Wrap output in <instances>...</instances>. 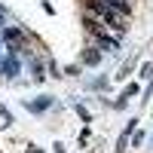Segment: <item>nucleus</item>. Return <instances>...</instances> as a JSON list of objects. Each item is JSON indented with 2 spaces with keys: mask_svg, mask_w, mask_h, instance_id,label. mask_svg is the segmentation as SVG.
Returning <instances> with one entry per match:
<instances>
[{
  "mask_svg": "<svg viewBox=\"0 0 153 153\" xmlns=\"http://www.w3.org/2000/svg\"><path fill=\"white\" fill-rule=\"evenodd\" d=\"M83 61H86V65H98V52H95V49H86V52H83Z\"/></svg>",
  "mask_w": 153,
  "mask_h": 153,
  "instance_id": "39448f33",
  "label": "nucleus"
},
{
  "mask_svg": "<svg viewBox=\"0 0 153 153\" xmlns=\"http://www.w3.org/2000/svg\"><path fill=\"white\" fill-rule=\"evenodd\" d=\"M9 126H12V117L9 113H0V129H9Z\"/></svg>",
  "mask_w": 153,
  "mask_h": 153,
  "instance_id": "423d86ee",
  "label": "nucleus"
},
{
  "mask_svg": "<svg viewBox=\"0 0 153 153\" xmlns=\"http://www.w3.org/2000/svg\"><path fill=\"white\" fill-rule=\"evenodd\" d=\"M83 25H86V31L92 34V37H104V34H107V31H104V25H98V19H95V16H89V12L83 16Z\"/></svg>",
  "mask_w": 153,
  "mask_h": 153,
  "instance_id": "f03ea898",
  "label": "nucleus"
},
{
  "mask_svg": "<svg viewBox=\"0 0 153 153\" xmlns=\"http://www.w3.org/2000/svg\"><path fill=\"white\" fill-rule=\"evenodd\" d=\"M16 71H19V65H16V58H9V61H3V74H6V76H16Z\"/></svg>",
  "mask_w": 153,
  "mask_h": 153,
  "instance_id": "20e7f679",
  "label": "nucleus"
},
{
  "mask_svg": "<svg viewBox=\"0 0 153 153\" xmlns=\"http://www.w3.org/2000/svg\"><path fill=\"white\" fill-rule=\"evenodd\" d=\"M43 76H46L43 68H40V65H34V80H43Z\"/></svg>",
  "mask_w": 153,
  "mask_h": 153,
  "instance_id": "6e6552de",
  "label": "nucleus"
},
{
  "mask_svg": "<svg viewBox=\"0 0 153 153\" xmlns=\"http://www.w3.org/2000/svg\"><path fill=\"white\" fill-rule=\"evenodd\" d=\"M49 104H52V98H40V101H28L25 107H28V110H34V113H43Z\"/></svg>",
  "mask_w": 153,
  "mask_h": 153,
  "instance_id": "7ed1b4c3",
  "label": "nucleus"
},
{
  "mask_svg": "<svg viewBox=\"0 0 153 153\" xmlns=\"http://www.w3.org/2000/svg\"><path fill=\"white\" fill-rule=\"evenodd\" d=\"M141 76H144V80H153V65H144V71H141Z\"/></svg>",
  "mask_w": 153,
  "mask_h": 153,
  "instance_id": "0eeeda50",
  "label": "nucleus"
},
{
  "mask_svg": "<svg viewBox=\"0 0 153 153\" xmlns=\"http://www.w3.org/2000/svg\"><path fill=\"white\" fill-rule=\"evenodd\" d=\"M107 0H86V12L89 16H95V19H104V12H107Z\"/></svg>",
  "mask_w": 153,
  "mask_h": 153,
  "instance_id": "f257e3e1",
  "label": "nucleus"
}]
</instances>
